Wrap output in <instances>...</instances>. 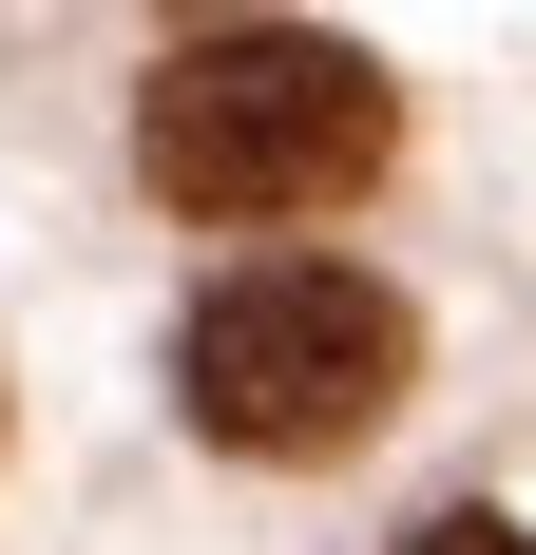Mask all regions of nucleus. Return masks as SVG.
Returning a JSON list of instances; mask_svg holds the SVG:
<instances>
[{
  "instance_id": "1",
  "label": "nucleus",
  "mask_w": 536,
  "mask_h": 555,
  "mask_svg": "<svg viewBox=\"0 0 536 555\" xmlns=\"http://www.w3.org/2000/svg\"><path fill=\"white\" fill-rule=\"evenodd\" d=\"M403 134L365 39H307V20H230V39H173L154 96H135V172L212 230H268V211H345Z\"/></svg>"
},
{
  "instance_id": "2",
  "label": "nucleus",
  "mask_w": 536,
  "mask_h": 555,
  "mask_svg": "<svg viewBox=\"0 0 536 555\" xmlns=\"http://www.w3.org/2000/svg\"><path fill=\"white\" fill-rule=\"evenodd\" d=\"M403 364H422L403 287L326 269V249L230 269L212 307H192V345H173V384H192V422H212L230 460H345L383 402H403Z\"/></svg>"
},
{
  "instance_id": "3",
  "label": "nucleus",
  "mask_w": 536,
  "mask_h": 555,
  "mask_svg": "<svg viewBox=\"0 0 536 555\" xmlns=\"http://www.w3.org/2000/svg\"><path fill=\"white\" fill-rule=\"evenodd\" d=\"M403 555H536V537H518V517H422Z\"/></svg>"
}]
</instances>
